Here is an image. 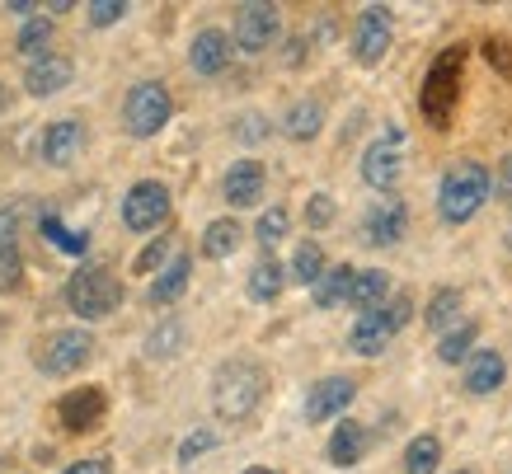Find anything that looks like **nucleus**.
Here are the masks:
<instances>
[{
	"mask_svg": "<svg viewBox=\"0 0 512 474\" xmlns=\"http://www.w3.org/2000/svg\"><path fill=\"white\" fill-rule=\"evenodd\" d=\"M264 395H268V371L259 367V362H249V357L221 362L217 376H212V409H217V418H226V423L249 418Z\"/></svg>",
	"mask_w": 512,
	"mask_h": 474,
	"instance_id": "1",
	"label": "nucleus"
},
{
	"mask_svg": "<svg viewBox=\"0 0 512 474\" xmlns=\"http://www.w3.org/2000/svg\"><path fill=\"white\" fill-rule=\"evenodd\" d=\"M494 193V179H489V169L480 160H456V165L442 174V188H437V212L447 226H466L475 221L484 202Z\"/></svg>",
	"mask_w": 512,
	"mask_h": 474,
	"instance_id": "2",
	"label": "nucleus"
},
{
	"mask_svg": "<svg viewBox=\"0 0 512 474\" xmlns=\"http://www.w3.org/2000/svg\"><path fill=\"white\" fill-rule=\"evenodd\" d=\"M123 301V282L104 268V263H85L66 277V306L76 320H104Z\"/></svg>",
	"mask_w": 512,
	"mask_h": 474,
	"instance_id": "3",
	"label": "nucleus"
},
{
	"mask_svg": "<svg viewBox=\"0 0 512 474\" xmlns=\"http://www.w3.org/2000/svg\"><path fill=\"white\" fill-rule=\"evenodd\" d=\"M409 320H414V301H409V296H390L381 310L353 320V329H348V348H353L357 357H381V352L390 348V338L400 334Z\"/></svg>",
	"mask_w": 512,
	"mask_h": 474,
	"instance_id": "4",
	"label": "nucleus"
},
{
	"mask_svg": "<svg viewBox=\"0 0 512 474\" xmlns=\"http://www.w3.org/2000/svg\"><path fill=\"white\" fill-rule=\"evenodd\" d=\"M90 357H94V334H90V329H57V334H47L43 343H38V352H33L38 371H43V376H52V381L76 376Z\"/></svg>",
	"mask_w": 512,
	"mask_h": 474,
	"instance_id": "5",
	"label": "nucleus"
},
{
	"mask_svg": "<svg viewBox=\"0 0 512 474\" xmlns=\"http://www.w3.org/2000/svg\"><path fill=\"white\" fill-rule=\"evenodd\" d=\"M456 90H461V47H447V52L428 66V76H423V118L433 127L451 123Z\"/></svg>",
	"mask_w": 512,
	"mask_h": 474,
	"instance_id": "6",
	"label": "nucleus"
},
{
	"mask_svg": "<svg viewBox=\"0 0 512 474\" xmlns=\"http://www.w3.org/2000/svg\"><path fill=\"white\" fill-rule=\"evenodd\" d=\"M170 113H174L170 90H165L160 80H141V85H132V94H127L123 123L132 137H156L160 127L170 123Z\"/></svg>",
	"mask_w": 512,
	"mask_h": 474,
	"instance_id": "7",
	"label": "nucleus"
},
{
	"mask_svg": "<svg viewBox=\"0 0 512 474\" xmlns=\"http://www.w3.org/2000/svg\"><path fill=\"white\" fill-rule=\"evenodd\" d=\"M170 216V188L156 184V179H141V184L127 188L123 198V226L137 230V235H151L156 226H165Z\"/></svg>",
	"mask_w": 512,
	"mask_h": 474,
	"instance_id": "8",
	"label": "nucleus"
},
{
	"mask_svg": "<svg viewBox=\"0 0 512 474\" xmlns=\"http://www.w3.org/2000/svg\"><path fill=\"white\" fill-rule=\"evenodd\" d=\"M404 132L400 127H390L381 141H372L367 151H362V179L376 188V193H390V188L400 184V174H404Z\"/></svg>",
	"mask_w": 512,
	"mask_h": 474,
	"instance_id": "9",
	"label": "nucleus"
},
{
	"mask_svg": "<svg viewBox=\"0 0 512 474\" xmlns=\"http://www.w3.org/2000/svg\"><path fill=\"white\" fill-rule=\"evenodd\" d=\"M282 33V15L278 5H240L231 24V38L240 52H264V47L278 43Z\"/></svg>",
	"mask_w": 512,
	"mask_h": 474,
	"instance_id": "10",
	"label": "nucleus"
},
{
	"mask_svg": "<svg viewBox=\"0 0 512 474\" xmlns=\"http://www.w3.org/2000/svg\"><path fill=\"white\" fill-rule=\"evenodd\" d=\"M404 230H409V207H404L400 198H381L367 207V216H362V240L372 249H390L404 240Z\"/></svg>",
	"mask_w": 512,
	"mask_h": 474,
	"instance_id": "11",
	"label": "nucleus"
},
{
	"mask_svg": "<svg viewBox=\"0 0 512 474\" xmlns=\"http://www.w3.org/2000/svg\"><path fill=\"white\" fill-rule=\"evenodd\" d=\"M353 399H357L353 376H320V381L306 390V423H329V418H339Z\"/></svg>",
	"mask_w": 512,
	"mask_h": 474,
	"instance_id": "12",
	"label": "nucleus"
},
{
	"mask_svg": "<svg viewBox=\"0 0 512 474\" xmlns=\"http://www.w3.org/2000/svg\"><path fill=\"white\" fill-rule=\"evenodd\" d=\"M386 52H390V10L367 5V10L357 15V29H353V57L362 66H376Z\"/></svg>",
	"mask_w": 512,
	"mask_h": 474,
	"instance_id": "13",
	"label": "nucleus"
},
{
	"mask_svg": "<svg viewBox=\"0 0 512 474\" xmlns=\"http://www.w3.org/2000/svg\"><path fill=\"white\" fill-rule=\"evenodd\" d=\"M104 390L99 385H80V390H71V395H62V404H57V418H62L66 432H90L99 418H104Z\"/></svg>",
	"mask_w": 512,
	"mask_h": 474,
	"instance_id": "14",
	"label": "nucleus"
},
{
	"mask_svg": "<svg viewBox=\"0 0 512 474\" xmlns=\"http://www.w3.org/2000/svg\"><path fill=\"white\" fill-rule=\"evenodd\" d=\"M71 76H76V66H71V57L43 52L38 62L24 66V90H29L33 99H47V94H62L66 85H71Z\"/></svg>",
	"mask_w": 512,
	"mask_h": 474,
	"instance_id": "15",
	"label": "nucleus"
},
{
	"mask_svg": "<svg viewBox=\"0 0 512 474\" xmlns=\"http://www.w3.org/2000/svg\"><path fill=\"white\" fill-rule=\"evenodd\" d=\"M264 184L268 174L259 160H235L231 169H226V184H221V193H226V202L231 207H254V202L264 198Z\"/></svg>",
	"mask_w": 512,
	"mask_h": 474,
	"instance_id": "16",
	"label": "nucleus"
},
{
	"mask_svg": "<svg viewBox=\"0 0 512 474\" xmlns=\"http://www.w3.org/2000/svg\"><path fill=\"white\" fill-rule=\"evenodd\" d=\"M80 151H85V123H76V118H62L43 132L47 165H71V160H80Z\"/></svg>",
	"mask_w": 512,
	"mask_h": 474,
	"instance_id": "17",
	"label": "nucleus"
},
{
	"mask_svg": "<svg viewBox=\"0 0 512 474\" xmlns=\"http://www.w3.org/2000/svg\"><path fill=\"white\" fill-rule=\"evenodd\" d=\"M226 62H231V38L221 29H202L198 38H193V47H188V66H193L198 76H221Z\"/></svg>",
	"mask_w": 512,
	"mask_h": 474,
	"instance_id": "18",
	"label": "nucleus"
},
{
	"mask_svg": "<svg viewBox=\"0 0 512 474\" xmlns=\"http://www.w3.org/2000/svg\"><path fill=\"white\" fill-rule=\"evenodd\" d=\"M503 381H508V362H503V352L475 348V357L466 362V390L470 395H494Z\"/></svg>",
	"mask_w": 512,
	"mask_h": 474,
	"instance_id": "19",
	"label": "nucleus"
},
{
	"mask_svg": "<svg viewBox=\"0 0 512 474\" xmlns=\"http://www.w3.org/2000/svg\"><path fill=\"white\" fill-rule=\"evenodd\" d=\"M390 301V273H381V268H362L353 282V296H348V306L357 310V315H372V310H381Z\"/></svg>",
	"mask_w": 512,
	"mask_h": 474,
	"instance_id": "20",
	"label": "nucleus"
},
{
	"mask_svg": "<svg viewBox=\"0 0 512 474\" xmlns=\"http://www.w3.org/2000/svg\"><path fill=\"white\" fill-rule=\"evenodd\" d=\"M188 277H193V259L188 254H174L170 268H160L156 282H151V306H170L188 291Z\"/></svg>",
	"mask_w": 512,
	"mask_h": 474,
	"instance_id": "21",
	"label": "nucleus"
},
{
	"mask_svg": "<svg viewBox=\"0 0 512 474\" xmlns=\"http://www.w3.org/2000/svg\"><path fill=\"white\" fill-rule=\"evenodd\" d=\"M367 442H372V437H367V428H362V423H353V418H343L339 428H334V437H329V460L348 470V465H357V460L367 456Z\"/></svg>",
	"mask_w": 512,
	"mask_h": 474,
	"instance_id": "22",
	"label": "nucleus"
},
{
	"mask_svg": "<svg viewBox=\"0 0 512 474\" xmlns=\"http://www.w3.org/2000/svg\"><path fill=\"white\" fill-rule=\"evenodd\" d=\"M353 282H357V268L353 263H334L320 282L311 287V296H315V306L320 310H334V306H343L348 296H353Z\"/></svg>",
	"mask_w": 512,
	"mask_h": 474,
	"instance_id": "23",
	"label": "nucleus"
},
{
	"mask_svg": "<svg viewBox=\"0 0 512 474\" xmlns=\"http://www.w3.org/2000/svg\"><path fill=\"white\" fill-rule=\"evenodd\" d=\"M320 127H325V104H320V99H296V104L287 108V118H282V132L292 141H315Z\"/></svg>",
	"mask_w": 512,
	"mask_h": 474,
	"instance_id": "24",
	"label": "nucleus"
},
{
	"mask_svg": "<svg viewBox=\"0 0 512 474\" xmlns=\"http://www.w3.org/2000/svg\"><path fill=\"white\" fill-rule=\"evenodd\" d=\"M282 287H287V268H282L278 259H273V254H268V259H259L254 263V268H249V301H259V306H264V301H278L282 296Z\"/></svg>",
	"mask_w": 512,
	"mask_h": 474,
	"instance_id": "25",
	"label": "nucleus"
},
{
	"mask_svg": "<svg viewBox=\"0 0 512 474\" xmlns=\"http://www.w3.org/2000/svg\"><path fill=\"white\" fill-rule=\"evenodd\" d=\"M461 306H466V296H461L456 287L433 291V301H428V310H423V324H428L433 334H451V329H456V315H461Z\"/></svg>",
	"mask_w": 512,
	"mask_h": 474,
	"instance_id": "26",
	"label": "nucleus"
},
{
	"mask_svg": "<svg viewBox=\"0 0 512 474\" xmlns=\"http://www.w3.org/2000/svg\"><path fill=\"white\" fill-rule=\"evenodd\" d=\"M240 240H245L240 221H235V216H221V221H212V226L202 230V254H207V259H231L235 249H240Z\"/></svg>",
	"mask_w": 512,
	"mask_h": 474,
	"instance_id": "27",
	"label": "nucleus"
},
{
	"mask_svg": "<svg viewBox=\"0 0 512 474\" xmlns=\"http://www.w3.org/2000/svg\"><path fill=\"white\" fill-rule=\"evenodd\" d=\"M475 338H480V324H456L451 334L437 338V357L447 362V367H456V362H470L475 357Z\"/></svg>",
	"mask_w": 512,
	"mask_h": 474,
	"instance_id": "28",
	"label": "nucleus"
},
{
	"mask_svg": "<svg viewBox=\"0 0 512 474\" xmlns=\"http://www.w3.org/2000/svg\"><path fill=\"white\" fill-rule=\"evenodd\" d=\"M437 465H442V442L433 432H419L404 446V474H437Z\"/></svg>",
	"mask_w": 512,
	"mask_h": 474,
	"instance_id": "29",
	"label": "nucleus"
},
{
	"mask_svg": "<svg viewBox=\"0 0 512 474\" xmlns=\"http://www.w3.org/2000/svg\"><path fill=\"white\" fill-rule=\"evenodd\" d=\"M325 249L315 245V240H306V245H296V259H292V277L301 282V287H315L320 277H325Z\"/></svg>",
	"mask_w": 512,
	"mask_h": 474,
	"instance_id": "30",
	"label": "nucleus"
},
{
	"mask_svg": "<svg viewBox=\"0 0 512 474\" xmlns=\"http://www.w3.org/2000/svg\"><path fill=\"white\" fill-rule=\"evenodd\" d=\"M43 235H47V240H52V245H57V249H62V254H71V259H80V254L90 249V235H85V230H71V226H62V221H57V216H52V212L43 216Z\"/></svg>",
	"mask_w": 512,
	"mask_h": 474,
	"instance_id": "31",
	"label": "nucleus"
},
{
	"mask_svg": "<svg viewBox=\"0 0 512 474\" xmlns=\"http://www.w3.org/2000/svg\"><path fill=\"white\" fill-rule=\"evenodd\" d=\"M47 43H52V19H24V29H19V38H15L19 52H24L29 62H38Z\"/></svg>",
	"mask_w": 512,
	"mask_h": 474,
	"instance_id": "32",
	"label": "nucleus"
},
{
	"mask_svg": "<svg viewBox=\"0 0 512 474\" xmlns=\"http://www.w3.org/2000/svg\"><path fill=\"white\" fill-rule=\"evenodd\" d=\"M287 226H292V216L282 212V207H268V212L259 216L254 235H259V245H264V249H273V245H282V240H287Z\"/></svg>",
	"mask_w": 512,
	"mask_h": 474,
	"instance_id": "33",
	"label": "nucleus"
},
{
	"mask_svg": "<svg viewBox=\"0 0 512 474\" xmlns=\"http://www.w3.org/2000/svg\"><path fill=\"white\" fill-rule=\"evenodd\" d=\"M179 338H184V329H179V320H165L151 334V343H146V352L151 357H174V348H179Z\"/></svg>",
	"mask_w": 512,
	"mask_h": 474,
	"instance_id": "34",
	"label": "nucleus"
},
{
	"mask_svg": "<svg viewBox=\"0 0 512 474\" xmlns=\"http://www.w3.org/2000/svg\"><path fill=\"white\" fill-rule=\"evenodd\" d=\"M85 15H90L94 29H109V24H118V19L127 15V5L123 0H90V5H85Z\"/></svg>",
	"mask_w": 512,
	"mask_h": 474,
	"instance_id": "35",
	"label": "nucleus"
},
{
	"mask_svg": "<svg viewBox=\"0 0 512 474\" xmlns=\"http://www.w3.org/2000/svg\"><path fill=\"white\" fill-rule=\"evenodd\" d=\"M306 226L311 230L334 226V198H329V193H315V198L306 202Z\"/></svg>",
	"mask_w": 512,
	"mask_h": 474,
	"instance_id": "36",
	"label": "nucleus"
},
{
	"mask_svg": "<svg viewBox=\"0 0 512 474\" xmlns=\"http://www.w3.org/2000/svg\"><path fill=\"white\" fill-rule=\"evenodd\" d=\"M15 245H19V216L5 207V212H0V259H15L19 254Z\"/></svg>",
	"mask_w": 512,
	"mask_h": 474,
	"instance_id": "37",
	"label": "nucleus"
},
{
	"mask_svg": "<svg viewBox=\"0 0 512 474\" xmlns=\"http://www.w3.org/2000/svg\"><path fill=\"white\" fill-rule=\"evenodd\" d=\"M217 446V432H193L184 446H179V465H188L193 456H202V451H212Z\"/></svg>",
	"mask_w": 512,
	"mask_h": 474,
	"instance_id": "38",
	"label": "nucleus"
},
{
	"mask_svg": "<svg viewBox=\"0 0 512 474\" xmlns=\"http://www.w3.org/2000/svg\"><path fill=\"white\" fill-rule=\"evenodd\" d=\"M165 259H170V240H156V245H151V249H146V254L137 259V273H151V268H160Z\"/></svg>",
	"mask_w": 512,
	"mask_h": 474,
	"instance_id": "39",
	"label": "nucleus"
},
{
	"mask_svg": "<svg viewBox=\"0 0 512 474\" xmlns=\"http://www.w3.org/2000/svg\"><path fill=\"white\" fill-rule=\"evenodd\" d=\"M494 198H503V202L512 198V151L503 155V165H498V174H494Z\"/></svg>",
	"mask_w": 512,
	"mask_h": 474,
	"instance_id": "40",
	"label": "nucleus"
},
{
	"mask_svg": "<svg viewBox=\"0 0 512 474\" xmlns=\"http://www.w3.org/2000/svg\"><path fill=\"white\" fill-rule=\"evenodd\" d=\"M62 474H109V456H85L76 465H66Z\"/></svg>",
	"mask_w": 512,
	"mask_h": 474,
	"instance_id": "41",
	"label": "nucleus"
},
{
	"mask_svg": "<svg viewBox=\"0 0 512 474\" xmlns=\"http://www.w3.org/2000/svg\"><path fill=\"white\" fill-rule=\"evenodd\" d=\"M235 137H240V141H264L268 137V123H264V118H245Z\"/></svg>",
	"mask_w": 512,
	"mask_h": 474,
	"instance_id": "42",
	"label": "nucleus"
},
{
	"mask_svg": "<svg viewBox=\"0 0 512 474\" xmlns=\"http://www.w3.org/2000/svg\"><path fill=\"white\" fill-rule=\"evenodd\" d=\"M19 273H24V268H19V254L15 259H0V287H19Z\"/></svg>",
	"mask_w": 512,
	"mask_h": 474,
	"instance_id": "43",
	"label": "nucleus"
},
{
	"mask_svg": "<svg viewBox=\"0 0 512 474\" xmlns=\"http://www.w3.org/2000/svg\"><path fill=\"white\" fill-rule=\"evenodd\" d=\"M489 62H494L498 71H512V52L503 43H489Z\"/></svg>",
	"mask_w": 512,
	"mask_h": 474,
	"instance_id": "44",
	"label": "nucleus"
},
{
	"mask_svg": "<svg viewBox=\"0 0 512 474\" xmlns=\"http://www.w3.org/2000/svg\"><path fill=\"white\" fill-rule=\"evenodd\" d=\"M10 15H38V5H29V0H10Z\"/></svg>",
	"mask_w": 512,
	"mask_h": 474,
	"instance_id": "45",
	"label": "nucleus"
},
{
	"mask_svg": "<svg viewBox=\"0 0 512 474\" xmlns=\"http://www.w3.org/2000/svg\"><path fill=\"white\" fill-rule=\"evenodd\" d=\"M245 474H278V470H268V465H249Z\"/></svg>",
	"mask_w": 512,
	"mask_h": 474,
	"instance_id": "46",
	"label": "nucleus"
},
{
	"mask_svg": "<svg viewBox=\"0 0 512 474\" xmlns=\"http://www.w3.org/2000/svg\"><path fill=\"white\" fill-rule=\"evenodd\" d=\"M5 99H10V90H5V80H0V108H5Z\"/></svg>",
	"mask_w": 512,
	"mask_h": 474,
	"instance_id": "47",
	"label": "nucleus"
},
{
	"mask_svg": "<svg viewBox=\"0 0 512 474\" xmlns=\"http://www.w3.org/2000/svg\"><path fill=\"white\" fill-rule=\"evenodd\" d=\"M508 249H512V226H508Z\"/></svg>",
	"mask_w": 512,
	"mask_h": 474,
	"instance_id": "48",
	"label": "nucleus"
},
{
	"mask_svg": "<svg viewBox=\"0 0 512 474\" xmlns=\"http://www.w3.org/2000/svg\"><path fill=\"white\" fill-rule=\"evenodd\" d=\"M456 474H475V470H456Z\"/></svg>",
	"mask_w": 512,
	"mask_h": 474,
	"instance_id": "49",
	"label": "nucleus"
}]
</instances>
